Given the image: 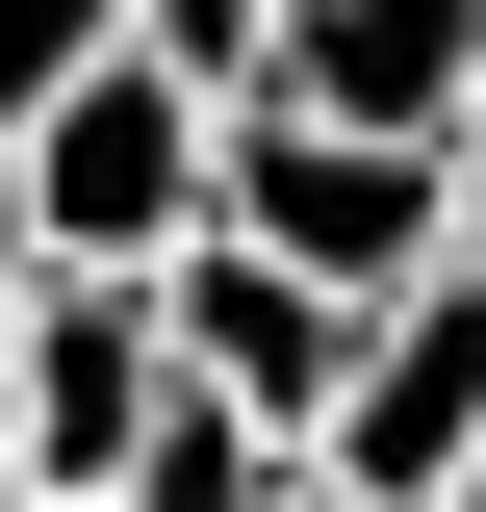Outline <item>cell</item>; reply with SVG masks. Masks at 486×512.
<instances>
[{
	"label": "cell",
	"instance_id": "obj_1",
	"mask_svg": "<svg viewBox=\"0 0 486 512\" xmlns=\"http://www.w3.org/2000/svg\"><path fill=\"white\" fill-rule=\"evenodd\" d=\"M205 205H231L256 256H307L333 308H384V282H435L461 256V205H435V128H333V103H205Z\"/></svg>",
	"mask_w": 486,
	"mask_h": 512
},
{
	"label": "cell",
	"instance_id": "obj_2",
	"mask_svg": "<svg viewBox=\"0 0 486 512\" xmlns=\"http://www.w3.org/2000/svg\"><path fill=\"white\" fill-rule=\"evenodd\" d=\"M0 154H26V231H52V256H180L205 231V77H154L128 26L0 128Z\"/></svg>",
	"mask_w": 486,
	"mask_h": 512
},
{
	"label": "cell",
	"instance_id": "obj_3",
	"mask_svg": "<svg viewBox=\"0 0 486 512\" xmlns=\"http://www.w3.org/2000/svg\"><path fill=\"white\" fill-rule=\"evenodd\" d=\"M0 359H26V487H128V436L180 410V333H154V256H26Z\"/></svg>",
	"mask_w": 486,
	"mask_h": 512
},
{
	"label": "cell",
	"instance_id": "obj_4",
	"mask_svg": "<svg viewBox=\"0 0 486 512\" xmlns=\"http://www.w3.org/2000/svg\"><path fill=\"white\" fill-rule=\"evenodd\" d=\"M154 333H180V384H205V410H256V436H282V461L333 436V359H359V308H333L307 256H256L231 205H205V231L154 256Z\"/></svg>",
	"mask_w": 486,
	"mask_h": 512
},
{
	"label": "cell",
	"instance_id": "obj_5",
	"mask_svg": "<svg viewBox=\"0 0 486 512\" xmlns=\"http://www.w3.org/2000/svg\"><path fill=\"white\" fill-rule=\"evenodd\" d=\"M486 436V256H435V282H384L359 308V359H333V487H384V512H435V461Z\"/></svg>",
	"mask_w": 486,
	"mask_h": 512
},
{
	"label": "cell",
	"instance_id": "obj_6",
	"mask_svg": "<svg viewBox=\"0 0 486 512\" xmlns=\"http://www.w3.org/2000/svg\"><path fill=\"white\" fill-rule=\"evenodd\" d=\"M486 77V0H282V103H333V128H435Z\"/></svg>",
	"mask_w": 486,
	"mask_h": 512
},
{
	"label": "cell",
	"instance_id": "obj_7",
	"mask_svg": "<svg viewBox=\"0 0 486 512\" xmlns=\"http://www.w3.org/2000/svg\"><path fill=\"white\" fill-rule=\"evenodd\" d=\"M256 487H282V436H256V410H205V384H180V410L128 436V487H103V512H256Z\"/></svg>",
	"mask_w": 486,
	"mask_h": 512
},
{
	"label": "cell",
	"instance_id": "obj_8",
	"mask_svg": "<svg viewBox=\"0 0 486 512\" xmlns=\"http://www.w3.org/2000/svg\"><path fill=\"white\" fill-rule=\"evenodd\" d=\"M128 52L205 77V103H256V77H282V0H128Z\"/></svg>",
	"mask_w": 486,
	"mask_h": 512
},
{
	"label": "cell",
	"instance_id": "obj_9",
	"mask_svg": "<svg viewBox=\"0 0 486 512\" xmlns=\"http://www.w3.org/2000/svg\"><path fill=\"white\" fill-rule=\"evenodd\" d=\"M103 26H128V0H0V128L52 103V77H77V52H103Z\"/></svg>",
	"mask_w": 486,
	"mask_h": 512
},
{
	"label": "cell",
	"instance_id": "obj_10",
	"mask_svg": "<svg viewBox=\"0 0 486 512\" xmlns=\"http://www.w3.org/2000/svg\"><path fill=\"white\" fill-rule=\"evenodd\" d=\"M435 205H461V256H486V77L435 103Z\"/></svg>",
	"mask_w": 486,
	"mask_h": 512
},
{
	"label": "cell",
	"instance_id": "obj_11",
	"mask_svg": "<svg viewBox=\"0 0 486 512\" xmlns=\"http://www.w3.org/2000/svg\"><path fill=\"white\" fill-rule=\"evenodd\" d=\"M26 256H52V231H26V154H0V308H26Z\"/></svg>",
	"mask_w": 486,
	"mask_h": 512
},
{
	"label": "cell",
	"instance_id": "obj_12",
	"mask_svg": "<svg viewBox=\"0 0 486 512\" xmlns=\"http://www.w3.org/2000/svg\"><path fill=\"white\" fill-rule=\"evenodd\" d=\"M256 512H384V487H333V461H282V487H256Z\"/></svg>",
	"mask_w": 486,
	"mask_h": 512
},
{
	"label": "cell",
	"instance_id": "obj_13",
	"mask_svg": "<svg viewBox=\"0 0 486 512\" xmlns=\"http://www.w3.org/2000/svg\"><path fill=\"white\" fill-rule=\"evenodd\" d=\"M0 487H26V359H0Z\"/></svg>",
	"mask_w": 486,
	"mask_h": 512
},
{
	"label": "cell",
	"instance_id": "obj_14",
	"mask_svg": "<svg viewBox=\"0 0 486 512\" xmlns=\"http://www.w3.org/2000/svg\"><path fill=\"white\" fill-rule=\"evenodd\" d=\"M0 512H103V487H0Z\"/></svg>",
	"mask_w": 486,
	"mask_h": 512
}]
</instances>
